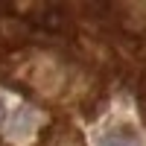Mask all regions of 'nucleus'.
Masks as SVG:
<instances>
[{"label":"nucleus","instance_id":"f257e3e1","mask_svg":"<svg viewBox=\"0 0 146 146\" xmlns=\"http://www.w3.org/2000/svg\"><path fill=\"white\" fill-rule=\"evenodd\" d=\"M102 146H143V137L131 135V131H114L102 140Z\"/></svg>","mask_w":146,"mask_h":146}]
</instances>
